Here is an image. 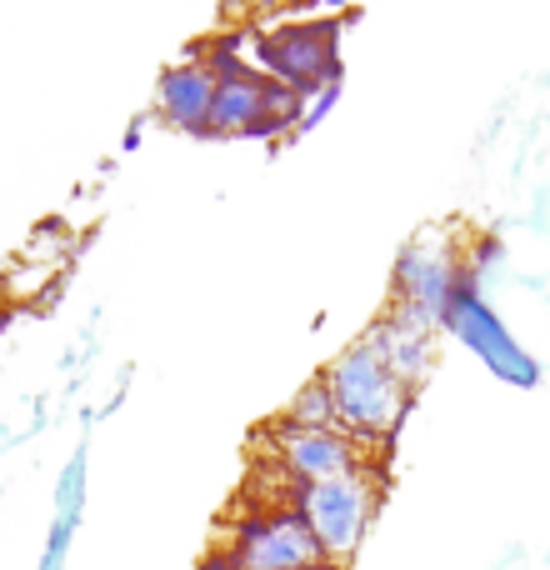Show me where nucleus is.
<instances>
[{
	"mask_svg": "<svg viewBox=\"0 0 550 570\" xmlns=\"http://www.w3.org/2000/svg\"><path fill=\"white\" fill-rule=\"evenodd\" d=\"M325 385L335 401V425L355 435L361 445H381L395 435V425L411 411V391L391 375V365L371 351L365 341L345 345L331 365H325Z\"/></svg>",
	"mask_w": 550,
	"mask_h": 570,
	"instance_id": "nucleus-1",
	"label": "nucleus"
},
{
	"mask_svg": "<svg viewBox=\"0 0 550 570\" xmlns=\"http://www.w3.org/2000/svg\"><path fill=\"white\" fill-rule=\"evenodd\" d=\"M375 505H381V475L375 465L351 475H331V481H311L295 491V511H301L305 531L315 535L325 566L345 570L351 556L361 551L365 531L375 521Z\"/></svg>",
	"mask_w": 550,
	"mask_h": 570,
	"instance_id": "nucleus-2",
	"label": "nucleus"
},
{
	"mask_svg": "<svg viewBox=\"0 0 550 570\" xmlns=\"http://www.w3.org/2000/svg\"><path fill=\"white\" fill-rule=\"evenodd\" d=\"M341 20H285V26L251 36V66L301 100L341 86Z\"/></svg>",
	"mask_w": 550,
	"mask_h": 570,
	"instance_id": "nucleus-3",
	"label": "nucleus"
},
{
	"mask_svg": "<svg viewBox=\"0 0 550 570\" xmlns=\"http://www.w3.org/2000/svg\"><path fill=\"white\" fill-rule=\"evenodd\" d=\"M240 570H321L325 556L315 535L305 531L295 505H261L256 515L236 521V535L226 546Z\"/></svg>",
	"mask_w": 550,
	"mask_h": 570,
	"instance_id": "nucleus-4",
	"label": "nucleus"
},
{
	"mask_svg": "<svg viewBox=\"0 0 550 570\" xmlns=\"http://www.w3.org/2000/svg\"><path fill=\"white\" fill-rule=\"evenodd\" d=\"M261 441H266L275 471H285L295 485L331 481V475H351V471H365V465H371L365 445L355 441V435H345L341 425H335V431H311V425H291L281 415Z\"/></svg>",
	"mask_w": 550,
	"mask_h": 570,
	"instance_id": "nucleus-5",
	"label": "nucleus"
},
{
	"mask_svg": "<svg viewBox=\"0 0 550 570\" xmlns=\"http://www.w3.org/2000/svg\"><path fill=\"white\" fill-rule=\"evenodd\" d=\"M451 291H455V250L435 236H421L401 256L391 311L405 315V321H415V325H425V331H435L445 305H451Z\"/></svg>",
	"mask_w": 550,
	"mask_h": 570,
	"instance_id": "nucleus-6",
	"label": "nucleus"
},
{
	"mask_svg": "<svg viewBox=\"0 0 550 570\" xmlns=\"http://www.w3.org/2000/svg\"><path fill=\"white\" fill-rule=\"evenodd\" d=\"M210 106H216V70H210L206 50L160 76L156 110L166 126L186 130V136H210Z\"/></svg>",
	"mask_w": 550,
	"mask_h": 570,
	"instance_id": "nucleus-7",
	"label": "nucleus"
},
{
	"mask_svg": "<svg viewBox=\"0 0 550 570\" xmlns=\"http://www.w3.org/2000/svg\"><path fill=\"white\" fill-rule=\"evenodd\" d=\"M365 345H371V351L391 365V375L405 385V391H415V385L425 381V371H431V361H435L431 331H425V325H415V321H405V315H395V311H385V321L371 325Z\"/></svg>",
	"mask_w": 550,
	"mask_h": 570,
	"instance_id": "nucleus-8",
	"label": "nucleus"
},
{
	"mask_svg": "<svg viewBox=\"0 0 550 570\" xmlns=\"http://www.w3.org/2000/svg\"><path fill=\"white\" fill-rule=\"evenodd\" d=\"M285 421L311 425V431H335V401H331L325 375H315V381H305L301 391H295V401L285 405Z\"/></svg>",
	"mask_w": 550,
	"mask_h": 570,
	"instance_id": "nucleus-9",
	"label": "nucleus"
},
{
	"mask_svg": "<svg viewBox=\"0 0 550 570\" xmlns=\"http://www.w3.org/2000/svg\"><path fill=\"white\" fill-rule=\"evenodd\" d=\"M200 570H240V566H236V556H230V551H216V556H206V561H200Z\"/></svg>",
	"mask_w": 550,
	"mask_h": 570,
	"instance_id": "nucleus-10",
	"label": "nucleus"
},
{
	"mask_svg": "<svg viewBox=\"0 0 550 570\" xmlns=\"http://www.w3.org/2000/svg\"><path fill=\"white\" fill-rule=\"evenodd\" d=\"M321 570H335V566H321Z\"/></svg>",
	"mask_w": 550,
	"mask_h": 570,
	"instance_id": "nucleus-11",
	"label": "nucleus"
}]
</instances>
